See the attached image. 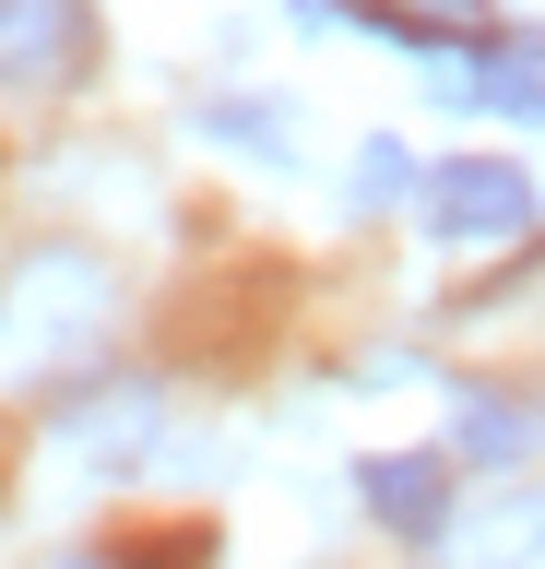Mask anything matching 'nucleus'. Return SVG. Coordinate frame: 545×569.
Returning a JSON list of instances; mask_svg holds the SVG:
<instances>
[{"label":"nucleus","mask_w":545,"mask_h":569,"mask_svg":"<svg viewBox=\"0 0 545 569\" xmlns=\"http://www.w3.org/2000/svg\"><path fill=\"white\" fill-rule=\"evenodd\" d=\"M119 320V273L95 249H37L0 284V380H60L72 356H95V332Z\"/></svg>","instance_id":"nucleus-1"},{"label":"nucleus","mask_w":545,"mask_h":569,"mask_svg":"<svg viewBox=\"0 0 545 569\" xmlns=\"http://www.w3.org/2000/svg\"><path fill=\"white\" fill-rule=\"evenodd\" d=\"M415 213H427V238L486 249V238H522V226H534V178L509 167V154H438V167L415 178Z\"/></svg>","instance_id":"nucleus-2"},{"label":"nucleus","mask_w":545,"mask_h":569,"mask_svg":"<svg viewBox=\"0 0 545 569\" xmlns=\"http://www.w3.org/2000/svg\"><path fill=\"white\" fill-rule=\"evenodd\" d=\"M95 60V0H0V83L12 96H60Z\"/></svg>","instance_id":"nucleus-3"},{"label":"nucleus","mask_w":545,"mask_h":569,"mask_svg":"<svg viewBox=\"0 0 545 569\" xmlns=\"http://www.w3.org/2000/svg\"><path fill=\"white\" fill-rule=\"evenodd\" d=\"M356 498L380 533H451V451H367L356 462Z\"/></svg>","instance_id":"nucleus-4"},{"label":"nucleus","mask_w":545,"mask_h":569,"mask_svg":"<svg viewBox=\"0 0 545 569\" xmlns=\"http://www.w3.org/2000/svg\"><path fill=\"white\" fill-rule=\"evenodd\" d=\"M474 107L486 119H545V36H486L474 48Z\"/></svg>","instance_id":"nucleus-5"},{"label":"nucleus","mask_w":545,"mask_h":569,"mask_svg":"<svg viewBox=\"0 0 545 569\" xmlns=\"http://www.w3.org/2000/svg\"><path fill=\"white\" fill-rule=\"evenodd\" d=\"M534 439H545V403H509V391H463V416H451L463 462H534Z\"/></svg>","instance_id":"nucleus-6"},{"label":"nucleus","mask_w":545,"mask_h":569,"mask_svg":"<svg viewBox=\"0 0 545 569\" xmlns=\"http://www.w3.org/2000/svg\"><path fill=\"white\" fill-rule=\"evenodd\" d=\"M474 569H545V487L498 498V510L474 522Z\"/></svg>","instance_id":"nucleus-7"},{"label":"nucleus","mask_w":545,"mask_h":569,"mask_svg":"<svg viewBox=\"0 0 545 569\" xmlns=\"http://www.w3.org/2000/svg\"><path fill=\"white\" fill-rule=\"evenodd\" d=\"M202 131L238 142V154H261V167H285V154H296V131H285V107H273V96H225Z\"/></svg>","instance_id":"nucleus-8"},{"label":"nucleus","mask_w":545,"mask_h":569,"mask_svg":"<svg viewBox=\"0 0 545 569\" xmlns=\"http://www.w3.org/2000/svg\"><path fill=\"white\" fill-rule=\"evenodd\" d=\"M143 427H154V391L143 380H108V403L72 416V439H83V451H119V439H143Z\"/></svg>","instance_id":"nucleus-9"},{"label":"nucleus","mask_w":545,"mask_h":569,"mask_svg":"<svg viewBox=\"0 0 545 569\" xmlns=\"http://www.w3.org/2000/svg\"><path fill=\"white\" fill-rule=\"evenodd\" d=\"M344 190H356L344 213H392L403 190H415V154H403V142H356V167H344Z\"/></svg>","instance_id":"nucleus-10"},{"label":"nucleus","mask_w":545,"mask_h":569,"mask_svg":"<svg viewBox=\"0 0 545 569\" xmlns=\"http://www.w3.org/2000/svg\"><path fill=\"white\" fill-rule=\"evenodd\" d=\"M367 12H380V24H392V36H451V24H486V0H367Z\"/></svg>","instance_id":"nucleus-11"},{"label":"nucleus","mask_w":545,"mask_h":569,"mask_svg":"<svg viewBox=\"0 0 545 569\" xmlns=\"http://www.w3.org/2000/svg\"><path fill=\"white\" fill-rule=\"evenodd\" d=\"M285 12H296V24H332V0H285Z\"/></svg>","instance_id":"nucleus-12"},{"label":"nucleus","mask_w":545,"mask_h":569,"mask_svg":"<svg viewBox=\"0 0 545 569\" xmlns=\"http://www.w3.org/2000/svg\"><path fill=\"white\" fill-rule=\"evenodd\" d=\"M72 569H95V558H72Z\"/></svg>","instance_id":"nucleus-13"}]
</instances>
